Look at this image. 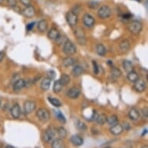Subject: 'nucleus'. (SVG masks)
Here are the masks:
<instances>
[{"label":"nucleus","instance_id":"obj_1","mask_svg":"<svg viewBox=\"0 0 148 148\" xmlns=\"http://www.w3.org/2000/svg\"><path fill=\"white\" fill-rule=\"evenodd\" d=\"M77 51V48L72 42L67 40L63 45V52L67 56H72Z\"/></svg>","mask_w":148,"mask_h":148},{"label":"nucleus","instance_id":"obj_2","mask_svg":"<svg viewBox=\"0 0 148 148\" xmlns=\"http://www.w3.org/2000/svg\"><path fill=\"white\" fill-rule=\"evenodd\" d=\"M129 31L134 35H137L142 31L143 29V25L138 20H134L129 23L128 25Z\"/></svg>","mask_w":148,"mask_h":148},{"label":"nucleus","instance_id":"obj_3","mask_svg":"<svg viewBox=\"0 0 148 148\" xmlns=\"http://www.w3.org/2000/svg\"><path fill=\"white\" fill-rule=\"evenodd\" d=\"M36 117L42 123H47L50 119V112L47 109L40 108L36 112Z\"/></svg>","mask_w":148,"mask_h":148},{"label":"nucleus","instance_id":"obj_4","mask_svg":"<svg viewBox=\"0 0 148 148\" xmlns=\"http://www.w3.org/2000/svg\"><path fill=\"white\" fill-rule=\"evenodd\" d=\"M65 19L68 24L71 27H76V25L78 23V16L72 11H70L66 13Z\"/></svg>","mask_w":148,"mask_h":148},{"label":"nucleus","instance_id":"obj_5","mask_svg":"<svg viewBox=\"0 0 148 148\" xmlns=\"http://www.w3.org/2000/svg\"><path fill=\"white\" fill-rule=\"evenodd\" d=\"M57 134V130L53 126H49L44 134V140L46 143H51Z\"/></svg>","mask_w":148,"mask_h":148},{"label":"nucleus","instance_id":"obj_6","mask_svg":"<svg viewBox=\"0 0 148 148\" xmlns=\"http://www.w3.org/2000/svg\"><path fill=\"white\" fill-rule=\"evenodd\" d=\"M111 14H112V10L108 5H102L98 10V16L102 20L109 18Z\"/></svg>","mask_w":148,"mask_h":148},{"label":"nucleus","instance_id":"obj_7","mask_svg":"<svg viewBox=\"0 0 148 148\" xmlns=\"http://www.w3.org/2000/svg\"><path fill=\"white\" fill-rule=\"evenodd\" d=\"M36 102L33 100H27L23 103V112L25 114H30L36 109Z\"/></svg>","mask_w":148,"mask_h":148},{"label":"nucleus","instance_id":"obj_8","mask_svg":"<svg viewBox=\"0 0 148 148\" xmlns=\"http://www.w3.org/2000/svg\"><path fill=\"white\" fill-rule=\"evenodd\" d=\"M75 35L77 37L78 44L80 45H85L86 44V38H85V32L83 31L82 29L81 28H77L75 29Z\"/></svg>","mask_w":148,"mask_h":148},{"label":"nucleus","instance_id":"obj_9","mask_svg":"<svg viewBox=\"0 0 148 148\" xmlns=\"http://www.w3.org/2000/svg\"><path fill=\"white\" fill-rule=\"evenodd\" d=\"M26 87H27V81H25L24 79H22V78H19L14 82L12 88H13L14 92H20L23 88Z\"/></svg>","mask_w":148,"mask_h":148},{"label":"nucleus","instance_id":"obj_10","mask_svg":"<svg viewBox=\"0 0 148 148\" xmlns=\"http://www.w3.org/2000/svg\"><path fill=\"white\" fill-rule=\"evenodd\" d=\"M95 18L92 16V15L85 13L83 16V23L85 27H92L95 25Z\"/></svg>","mask_w":148,"mask_h":148},{"label":"nucleus","instance_id":"obj_11","mask_svg":"<svg viewBox=\"0 0 148 148\" xmlns=\"http://www.w3.org/2000/svg\"><path fill=\"white\" fill-rule=\"evenodd\" d=\"M21 108H20V105L18 103H16L12 106L11 109H10V114L14 119H18L20 118L21 116Z\"/></svg>","mask_w":148,"mask_h":148},{"label":"nucleus","instance_id":"obj_12","mask_svg":"<svg viewBox=\"0 0 148 148\" xmlns=\"http://www.w3.org/2000/svg\"><path fill=\"white\" fill-rule=\"evenodd\" d=\"M146 87H147V85H146L145 82L142 80V79H138L136 82H134V89H135L136 92H139V93L144 92L146 89Z\"/></svg>","mask_w":148,"mask_h":148},{"label":"nucleus","instance_id":"obj_13","mask_svg":"<svg viewBox=\"0 0 148 148\" xmlns=\"http://www.w3.org/2000/svg\"><path fill=\"white\" fill-rule=\"evenodd\" d=\"M23 15L24 16L27 17V18H32L33 16H34V15L36 13V11H35V9L32 5H27L26 7L23 10Z\"/></svg>","mask_w":148,"mask_h":148},{"label":"nucleus","instance_id":"obj_14","mask_svg":"<svg viewBox=\"0 0 148 148\" xmlns=\"http://www.w3.org/2000/svg\"><path fill=\"white\" fill-rule=\"evenodd\" d=\"M123 131V129L122 124H119L118 123L111 126L109 129V132L114 136H118L119 134H121Z\"/></svg>","mask_w":148,"mask_h":148},{"label":"nucleus","instance_id":"obj_15","mask_svg":"<svg viewBox=\"0 0 148 148\" xmlns=\"http://www.w3.org/2000/svg\"><path fill=\"white\" fill-rule=\"evenodd\" d=\"M80 90L78 89V88L76 87H71V88L68 90L67 92V95L68 97H69L70 99H77V98L80 95Z\"/></svg>","mask_w":148,"mask_h":148},{"label":"nucleus","instance_id":"obj_16","mask_svg":"<svg viewBox=\"0 0 148 148\" xmlns=\"http://www.w3.org/2000/svg\"><path fill=\"white\" fill-rule=\"evenodd\" d=\"M70 141L73 145L77 146V147L83 145V143H84L83 138L81 136L78 135V134H75V135H73V136H71Z\"/></svg>","mask_w":148,"mask_h":148},{"label":"nucleus","instance_id":"obj_17","mask_svg":"<svg viewBox=\"0 0 148 148\" xmlns=\"http://www.w3.org/2000/svg\"><path fill=\"white\" fill-rule=\"evenodd\" d=\"M128 116L133 121H136L140 118V112L136 108H132L128 112Z\"/></svg>","mask_w":148,"mask_h":148},{"label":"nucleus","instance_id":"obj_18","mask_svg":"<svg viewBox=\"0 0 148 148\" xmlns=\"http://www.w3.org/2000/svg\"><path fill=\"white\" fill-rule=\"evenodd\" d=\"M59 36H60V33L58 29L55 27H52L47 33V37L50 40H57Z\"/></svg>","mask_w":148,"mask_h":148},{"label":"nucleus","instance_id":"obj_19","mask_svg":"<svg viewBox=\"0 0 148 148\" xmlns=\"http://www.w3.org/2000/svg\"><path fill=\"white\" fill-rule=\"evenodd\" d=\"M51 78H44L43 80L41 81V82H40V88H41V89L43 91H47V90L50 88L51 85Z\"/></svg>","mask_w":148,"mask_h":148},{"label":"nucleus","instance_id":"obj_20","mask_svg":"<svg viewBox=\"0 0 148 148\" xmlns=\"http://www.w3.org/2000/svg\"><path fill=\"white\" fill-rule=\"evenodd\" d=\"M51 147L52 148H65V144L63 140L61 138L55 139L51 143Z\"/></svg>","mask_w":148,"mask_h":148},{"label":"nucleus","instance_id":"obj_21","mask_svg":"<svg viewBox=\"0 0 148 148\" xmlns=\"http://www.w3.org/2000/svg\"><path fill=\"white\" fill-rule=\"evenodd\" d=\"M62 64H63L64 67H66V68L71 67V66L75 64V60L73 58H71V57L68 56L67 57V58H64L62 60Z\"/></svg>","mask_w":148,"mask_h":148},{"label":"nucleus","instance_id":"obj_22","mask_svg":"<svg viewBox=\"0 0 148 148\" xmlns=\"http://www.w3.org/2000/svg\"><path fill=\"white\" fill-rule=\"evenodd\" d=\"M127 79H128L130 82H136V81L140 79L138 73L135 71H132L130 72L127 73Z\"/></svg>","mask_w":148,"mask_h":148},{"label":"nucleus","instance_id":"obj_23","mask_svg":"<svg viewBox=\"0 0 148 148\" xmlns=\"http://www.w3.org/2000/svg\"><path fill=\"white\" fill-rule=\"evenodd\" d=\"M84 73V68L80 65H76L71 71V75L75 77H79Z\"/></svg>","mask_w":148,"mask_h":148},{"label":"nucleus","instance_id":"obj_24","mask_svg":"<svg viewBox=\"0 0 148 148\" xmlns=\"http://www.w3.org/2000/svg\"><path fill=\"white\" fill-rule=\"evenodd\" d=\"M130 47V43L128 40H123L119 44V50L122 52H126V51H128Z\"/></svg>","mask_w":148,"mask_h":148},{"label":"nucleus","instance_id":"obj_25","mask_svg":"<svg viewBox=\"0 0 148 148\" xmlns=\"http://www.w3.org/2000/svg\"><path fill=\"white\" fill-rule=\"evenodd\" d=\"M123 68L124 71H126V73H129L132 71H134V64L132 63L131 61H127V60H125L123 62Z\"/></svg>","mask_w":148,"mask_h":148},{"label":"nucleus","instance_id":"obj_26","mask_svg":"<svg viewBox=\"0 0 148 148\" xmlns=\"http://www.w3.org/2000/svg\"><path fill=\"white\" fill-rule=\"evenodd\" d=\"M95 50H96V53L99 55V56H105L106 53V47L103 45L102 44H98L96 45V47H95Z\"/></svg>","mask_w":148,"mask_h":148},{"label":"nucleus","instance_id":"obj_27","mask_svg":"<svg viewBox=\"0 0 148 148\" xmlns=\"http://www.w3.org/2000/svg\"><path fill=\"white\" fill-rule=\"evenodd\" d=\"M59 82H61V84L63 86H65V85H68L71 82V78L70 76L67 75V74H62L60 77V79H59Z\"/></svg>","mask_w":148,"mask_h":148},{"label":"nucleus","instance_id":"obj_28","mask_svg":"<svg viewBox=\"0 0 148 148\" xmlns=\"http://www.w3.org/2000/svg\"><path fill=\"white\" fill-rule=\"evenodd\" d=\"M107 120V116L105 113H100V114H98V116L95 119V122L97 123V124L99 125H104L106 123Z\"/></svg>","mask_w":148,"mask_h":148},{"label":"nucleus","instance_id":"obj_29","mask_svg":"<svg viewBox=\"0 0 148 148\" xmlns=\"http://www.w3.org/2000/svg\"><path fill=\"white\" fill-rule=\"evenodd\" d=\"M47 27H48V23H47L46 20H40L38 23H37V29H39V31L40 32L46 31L47 29Z\"/></svg>","mask_w":148,"mask_h":148},{"label":"nucleus","instance_id":"obj_30","mask_svg":"<svg viewBox=\"0 0 148 148\" xmlns=\"http://www.w3.org/2000/svg\"><path fill=\"white\" fill-rule=\"evenodd\" d=\"M110 75H111V76H112V78L117 79V78H120L122 76V71H120V69H119V68H112L111 71H110Z\"/></svg>","mask_w":148,"mask_h":148},{"label":"nucleus","instance_id":"obj_31","mask_svg":"<svg viewBox=\"0 0 148 148\" xmlns=\"http://www.w3.org/2000/svg\"><path fill=\"white\" fill-rule=\"evenodd\" d=\"M106 123L109 124V126H112L115 124H116L118 123V117H117L116 115H112L109 117H107Z\"/></svg>","mask_w":148,"mask_h":148},{"label":"nucleus","instance_id":"obj_32","mask_svg":"<svg viewBox=\"0 0 148 148\" xmlns=\"http://www.w3.org/2000/svg\"><path fill=\"white\" fill-rule=\"evenodd\" d=\"M49 102L51 103L53 106L56 107V108H58V107H61L62 106L61 101L59 99H58L57 98H53V97H49L48 98Z\"/></svg>","mask_w":148,"mask_h":148},{"label":"nucleus","instance_id":"obj_33","mask_svg":"<svg viewBox=\"0 0 148 148\" xmlns=\"http://www.w3.org/2000/svg\"><path fill=\"white\" fill-rule=\"evenodd\" d=\"M62 87H63V85H61V82H59V80L55 81L53 85V92H55V93H59V92L62 90Z\"/></svg>","mask_w":148,"mask_h":148},{"label":"nucleus","instance_id":"obj_34","mask_svg":"<svg viewBox=\"0 0 148 148\" xmlns=\"http://www.w3.org/2000/svg\"><path fill=\"white\" fill-rule=\"evenodd\" d=\"M57 132H58V136L61 139L65 138L66 136H67V134H68V133H67V130H66V129L64 128V127H63V126H60V127H58V129Z\"/></svg>","mask_w":148,"mask_h":148},{"label":"nucleus","instance_id":"obj_35","mask_svg":"<svg viewBox=\"0 0 148 148\" xmlns=\"http://www.w3.org/2000/svg\"><path fill=\"white\" fill-rule=\"evenodd\" d=\"M55 114H56L57 119H58L59 122H61V123H65L66 118L61 111H56V112H55Z\"/></svg>","mask_w":148,"mask_h":148},{"label":"nucleus","instance_id":"obj_36","mask_svg":"<svg viewBox=\"0 0 148 148\" xmlns=\"http://www.w3.org/2000/svg\"><path fill=\"white\" fill-rule=\"evenodd\" d=\"M76 126H77V128H78V130H86V126L82 122L78 121V123L76 124Z\"/></svg>","mask_w":148,"mask_h":148},{"label":"nucleus","instance_id":"obj_37","mask_svg":"<svg viewBox=\"0 0 148 148\" xmlns=\"http://www.w3.org/2000/svg\"><path fill=\"white\" fill-rule=\"evenodd\" d=\"M92 65H93V71H94V73H95V75H98V74H99V65H98L97 63H96V61H92Z\"/></svg>","mask_w":148,"mask_h":148},{"label":"nucleus","instance_id":"obj_38","mask_svg":"<svg viewBox=\"0 0 148 148\" xmlns=\"http://www.w3.org/2000/svg\"><path fill=\"white\" fill-rule=\"evenodd\" d=\"M88 5H89L90 9L94 10V9H96V8L98 7L99 3H98V2H95V1H92V2H90V3H88Z\"/></svg>","mask_w":148,"mask_h":148},{"label":"nucleus","instance_id":"obj_39","mask_svg":"<svg viewBox=\"0 0 148 148\" xmlns=\"http://www.w3.org/2000/svg\"><path fill=\"white\" fill-rule=\"evenodd\" d=\"M7 3L10 7H15L17 4V0H7Z\"/></svg>","mask_w":148,"mask_h":148},{"label":"nucleus","instance_id":"obj_40","mask_svg":"<svg viewBox=\"0 0 148 148\" xmlns=\"http://www.w3.org/2000/svg\"><path fill=\"white\" fill-rule=\"evenodd\" d=\"M47 78H51V80L55 78V72L53 71H49L47 72Z\"/></svg>","mask_w":148,"mask_h":148},{"label":"nucleus","instance_id":"obj_41","mask_svg":"<svg viewBox=\"0 0 148 148\" xmlns=\"http://www.w3.org/2000/svg\"><path fill=\"white\" fill-rule=\"evenodd\" d=\"M142 113H143V116L145 118H147L148 117V109L147 107H144L143 109H142Z\"/></svg>","mask_w":148,"mask_h":148},{"label":"nucleus","instance_id":"obj_42","mask_svg":"<svg viewBox=\"0 0 148 148\" xmlns=\"http://www.w3.org/2000/svg\"><path fill=\"white\" fill-rule=\"evenodd\" d=\"M32 0H20V3H22L23 5H24L25 6H27V5H31L30 3H31Z\"/></svg>","mask_w":148,"mask_h":148},{"label":"nucleus","instance_id":"obj_43","mask_svg":"<svg viewBox=\"0 0 148 148\" xmlns=\"http://www.w3.org/2000/svg\"><path fill=\"white\" fill-rule=\"evenodd\" d=\"M34 25H35V23L33 22V23H28V24L27 25V29L28 30V31H30V30H32V29L34 28Z\"/></svg>","mask_w":148,"mask_h":148},{"label":"nucleus","instance_id":"obj_44","mask_svg":"<svg viewBox=\"0 0 148 148\" xmlns=\"http://www.w3.org/2000/svg\"><path fill=\"white\" fill-rule=\"evenodd\" d=\"M124 125L123 126L122 125V126H123V130H129L130 129V124L128 123H124Z\"/></svg>","mask_w":148,"mask_h":148},{"label":"nucleus","instance_id":"obj_45","mask_svg":"<svg viewBox=\"0 0 148 148\" xmlns=\"http://www.w3.org/2000/svg\"><path fill=\"white\" fill-rule=\"evenodd\" d=\"M131 17H132V15L127 13V14L123 15V19H124V20H130V19Z\"/></svg>","mask_w":148,"mask_h":148},{"label":"nucleus","instance_id":"obj_46","mask_svg":"<svg viewBox=\"0 0 148 148\" xmlns=\"http://www.w3.org/2000/svg\"><path fill=\"white\" fill-rule=\"evenodd\" d=\"M4 57H5V53H3V51H0V63L3 61Z\"/></svg>","mask_w":148,"mask_h":148},{"label":"nucleus","instance_id":"obj_47","mask_svg":"<svg viewBox=\"0 0 148 148\" xmlns=\"http://www.w3.org/2000/svg\"><path fill=\"white\" fill-rule=\"evenodd\" d=\"M5 148H15V147H12V146H11V145H8V146H6Z\"/></svg>","mask_w":148,"mask_h":148},{"label":"nucleus","instance_id":"obj_48","mask_svg":"<svg viewBox=\"0 0 148 148\" xmlns=\"http://www.w3.org/2000/svg\"><path fill=\"white\" fill-rule=\"evenodd\" d=\"M141 148H148V146L147 145H143Z\"/></svg>","mask_w":148,"mask_h":148},{"label":"nucleus","instance_id":"obj_49","mask_svg":"<svg viewBox=\"0 0 148 148\" xmlns=\"http://www.w3.org/2000/svg\"><path fill=\"white\" fill-rule=\"evenodd\" d=\"M146 133H147V130H145V131L143 132V134H142V136H143V135H144V134H145Z\"/></svg>","mask_w":148,"mask_h":148},{"label":"nucleus","instance_id":"obj_50","mask_svg":"<svg viewBox=\"0 0 148 148\" xmlns=\"http://www.w3.org/2000/svg\"><path fill=\"white\" fill-rule=\"evenodd\" d=\"M3 2H4V0H0V5H1V4H3Z\"/></svg>","mask_w":148,"mask_h":148},{"label":"nucleus","instance_id":"obj_51","mask_svg":"<svg viewBox=\"0 0 148 148\" xmlns=\"http://www.w3.org/2000/svg\"><path fill=\"white\" fill-rule=\"evenodd\" d=\"M104 148H112V147H104Z\"/></svg>","mask_w":148,"mask_h":148},{"label":"nucleus","instance_id":"obj_52","mask_svg":"<svg viewBox=\"0 0 148 148\" xmlns=\"http://www.w3.org/2000/svg\"><path fill=\"white\" fill-rule=\"evenodd\" d=\"M0 106H1V101H0Z\"/></svg>","mask_w":148,"mask_h":148}]
</instances>
